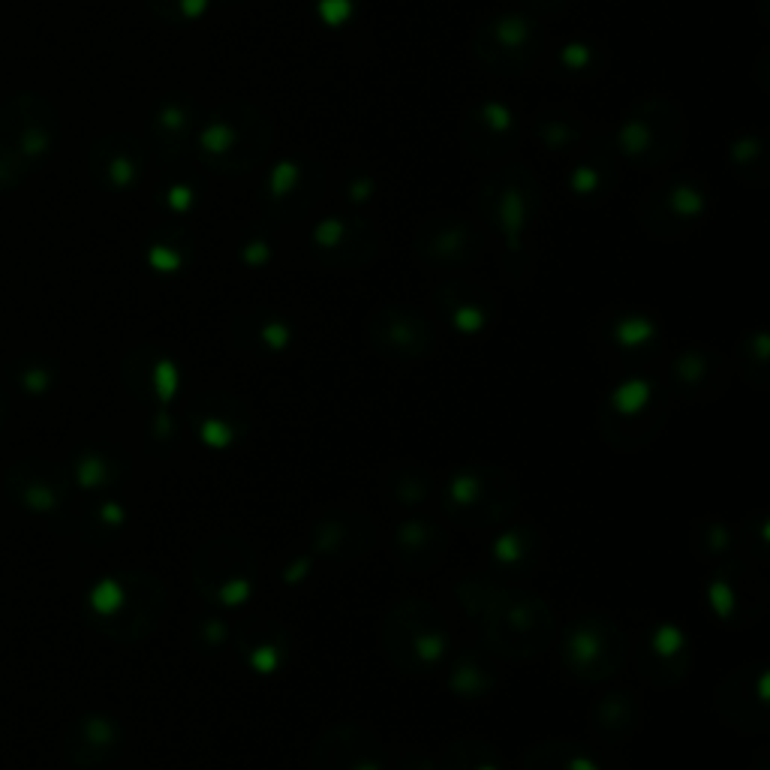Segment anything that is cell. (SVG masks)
<instances>
[{
  "label": "cell",
  "mask_w": 770,
  "mask_h": 770,
  "mask_svg": "<svg viewBox=\"0 0 770 770\" xmlns=\"http://www.w3.org/2000/svg\"><path fill=\"white\" fill-rule=\"evenodd\" d=\"M190 106L187 103H166L160 112H157V127L166 133V136H184L190 130Z\"/></svg>",
  "instance_id": "obj_42"
},
{
  "label": "cell",
  "mask_w": 770,
  "mask_h": 770,
  "mask_svg": "<svg viewBox=\"0 0 770 770\" xmlns=\"http://www.w3.org/2000/svg\"><path fill=\"white\" fill-rule=\"evenodd\" d=\"M313 770H385V749L364 725H334L316 740Z\"/></svg>",
  "instance_id": "obj_15"
},
{
  "label": "cell",
  "mask_w": 770,
  "mask_h": 770,
  "mask_svg": "<svg viewBox=\"0 0 770 770\" xmlns=\"http://www.w3.org/2000/svg\"><path fill=\"white\" fill-rule=\"evenodd\" d=\"M76 737L82 740V749L73 752V755H76V758L88 755V758H94V761H106V755H112V749L121 743V731H118L115 722L106 719V716H88V719H82Z\"/></svg>",
  "instance_id": "obj_31"
},
{
  "label": "cell",
  "mask_w": 770,
  "mask_h": 770,
  "mask_svg": "<svg viewBox=\"0 0 770 770\" xmlns=\"http://www.w3.org/2000/svg\"><path fill=\"white\" fill-rule=\"evenodd\" d=\"M767 698H770V674L761 662H749L731 671L719 683L716 707L728 725H734L737 731L755 734L770 725Z\"/></svg>",
  "instance_id": "obj_11"
},
{
  "label": "cell",
  "mask_w": 770,
  "mask_h": 770,
  "mask_svg": "<svg viewBox=\"0 0 770 770\" xmlns=\"http://www.w3.org/2000/svg\"><path fill=\"white\" fill-rule=\"evenodd\" d=\"M310 244L322 262L337 265H364L376 250V232L364 220L322 217L310 229Z\"/></svg>",
  "instance_id": "obj_18"
},
{
  "label": "cell",
  "mask_w": 770,
  "mask_h": 770,
  "mask_svg": "<svg viewBox=\"0 0 770 770\" xmlns=\"http://www.w3.org/2000/svg\"><path fill=\"white\" fill-rule=\"evenodd\" d=\"M401 770H437V767H434V761L425 758V755H413V758L407 755V761L401 764Z\"/></svg>",
  "instance_id": "obj_54"
},
{
  "label": "cell",
  "mask_w": 770,
  "mask_h": 770,
  "mask_svg": "<svg viewBox=\"0 0 770 770\" xmlns=\"http://www.w3.org/2000/svg\"><path fill=\"white\" fill-rule=\"evenodd\" d=\"M725 367L716 355H710L707 349H683L674 361H671V379H674V389L683 398L692 401H713L722 389H725V379H722Z\"/></svg>",
  "instance_id": "obj_20"
},
{
  "label": "cell",
  "mask_w": 770,
  "mask_h": 770,
  "mask_svg": "<svg viewBox=\"0 0 770 770\" xmlns=\"http://www.w3.org/2000/svg\"><path fill=\"white\" fill-rule=\"evenodd\" d=\"M701 551L707 554H725L731 548V530L722 524H704L701 527Z\"/></svg>",
  "instance_id": "obj_46"
},
{
  "label": "cell",
  "mask_w": 770,
  "mask_h": 770,
  "mask_svg": "<svg viewBox=\"0 0 770 770\" xmlns=\"http://www.w3.org/2000/svg\"><path fill=\"white\" fill-rule=\"evenodd\" d=\"M268 124L247 103L223 106L196 136L199 157L223 175H244L268 154Z\"/></svg>",
  "instance_id": "obj_3"
},
{
  "label": "cell",
  "mask_w": 770,
  "mask_h": 770,
  "mask_svg": "<svg viewBox=\"0 0 770 770\" xmlns=\"http://www.w3.org/2000/svg\"><path fill=\"white\" fill-rule=\"evenodd\" d=\"M241 262L247 265V268H262V265H268L271 262V244L265 241V238H250L244 247H241Z\"/></svg>",
  "instance_id": "obj_47"
},
{
  "label": "cell",
  "mask_w": 770,
  "mask_h": 770,
  "mask_svg": "<svg viewBox=\"0 0 770 770\" xmlns=\"http://www.w3.org/2000/svg\"><path fill=\"white\" fill-rule=\"evenodd\" d=\"M148 265L160 274H175V271L184 268V253L169 247V244H154L148 250Z\"/></svg>",
  "instance_id": "obj_45"
},
{
  "label": "cell",
  "mask_w": 770,
  "mask_h": 770,
  "mask_svg": "<svg viewBox=\"0 0 770 770\" xmlns=\"http://www.w3.org/2000/svg\"><path fill=\"white\" fill-rule=\"evenodd\" d=\"M593 61H596L593 46H587V43H581V40H572V43H566V46L560 49V64H563L569 73H584V70L593 67Z\"/></svg>",
  "instance_id": "obj_44"
},
{
  "label": "cell",
  "mask_w": 770,
  "mask_h": 770,
  "mask_svg": "<svg viewBox=\"0 0 770 770\" xmlns=\"http://www.w3.org/2000/svg\"><path fill=\"white\" fill-rule=\"evenodd\" d=\"M367 337L376 352L389 355V358H401V361L425 358L437 346L431 319L410 304L379 307L367 322Z\"/></svg>",
  "instance_id": "obj_10"
},
{
  "label": "cell",
  "mask_w": 770,
  "mask_h": 770,
  "mask_svg": "<svg viewBox=\"0 0 770 770\" xmlns=\"http://www.w3.org/2000/svg\"><path fill=\"white\" fill-rule=\"evenodd\" d=\"M764 602H767L764 581L740 563L719 566L707 581V605L722 623H734V626L752 623L761 617Z\"/></svg>",
  "instance_id": "obj_13"
},
{
  "label": "cell",
  "mask_w": 770,
  "mask_h": 770,
  "mask_svg": "<svg viewBox=\"0 0 770 770\" xmlns=\"http://www.w3.org/2000/svg\"><path fill=\"white\" fill-rule=\"evenodd\" d=\"M446 512L467 527H494L518 506V482L500 467H464L446 485Z\"/></svg>",
  "instance_id": "obj_8"
},
{
  "label": "cell",
  "mask_w": 770,
  "mask_h": 770,
  "mask_svg": "<svg viewBox=\"0 0 770 770\" xmlns=\"http://www.w3.org/2000/svg\"><path fill=\"white\" fill-rule=\"evenodd\" d=\"M416 250L425 262H437L446 268L470 265L482 256V238L467 220L452 214H437L419 226Z\"/></svg>",
  "instance_id": "obj_16"
},
{
  "label": "cell",
  "mask_w": 770,
  "mask_h": 770,
  "mask_svg": "<svg viewBox=\"0 0 770 770\" xmlns=\"http://www.w3.org/2000/svg\"><path fill=\"white\" fill-rule=\"evenodd\" d=\"M659 193L662 199H653L650 208L671 223H695L707 214V193L692 181H674Z\"/></svg>",
  "instance_id": "obj_26"
},
{
  "label": "cell",
  "mask_w": 770,
  "mask_h": 770,
  "mask_svg": "<svg viewBox=\"0 0 770 770\" xmlns=\"http://www.w3.org/2000/svg\"><path fill=\"white\" fill-rule=\"evenodd\" d=\"M313 10L325 28H343L355 16V0H313Z\"/></svg>",
  "instance_id": "obj_41"
},
{
  "label": "cell",
  "mask_w": 770,
  "mask_h": 770,
  "mask_svg": "<svg viewBox=\"0 0 770 770\" xmlns=\"http://www.w3.org/2000/svg\"><path fill=\"white\" fill-rule=\"evenodd\" d=\"M458 599L500 659H533L557 635L554 611L530 590L500 587L488 578H464Z\"/></svg>",
  "instance_id": "obj_1"
},
{
  "label": "cell",
  "mask_w": 770,
  "mask_h": 770,
  "mask_svg": "<svg viewBox=\"0 0 770 770\" xmlns=\"http://www.w3.org/2000/svg\"><path fill=\"white\" fill-rule=\"evenodd\" d=\"M569 190L581 199H590L602 190V172L593 163H578L569 172Z\"/></svg>",
  "instance_id": "obj_43"
},
{
  "label": "cell",
  "mask_w": 770,
  "mask_h": 770,
  "mask_svg": "<svg viewBox=\"0 0 770 770\" xmlns=\"http://www.w3.org/2000/svg\"><path fill=\"white\" fill-rule=\"evenodd\" d=\"M382 644L398 668L428 671L449 656V629L434 605L422 599H404L385 614Z\"/></svg>",
  "instance_id": "obj_4"
},
{
  "label": "cell",
  "mask_w": 770,
  "mask_h": 770,
  "mask_svg": "<svg viewBox=\"0 0 770 770\" xmlns=\"http://www.w3.org/2000/svg\"><path fill=\"white\" fill-rule=\"evenodd\" d=\"M470 127H479L488 139L512 142V136L518 133V115L512 106H506L500 100H482L470 115Z\"/></svg>",
  "instance_id": "obj_32"
},
{
  "label": "cell",
  "mask_w": 770,
  "mask_h": 770,
  "mask_svg": "<svg viewBox=\"0 0 770 770\" xmlns=\"http://www.w3.org/2000/svg\"><path fill=\"white\" fill-rule=\"evenodd\" d=\"M196 593L220 611H235L250 602L256 590V560L238 539L205 542L190 566Z\"/></svg>",
  "instance_id": "obj_6"
},
{
  "label": "cell",
  "mask_w": 770,
  "mask_h": 770,
  "mask_svg": "<svg viewBox=\"0 0 770 770\" xmlns=\"http://www.w3.org/2000/svg\"><path fill=\"white\" fill-rule=\"evenodd\" d=\"M346 193H349V202H352V205H364V202H370V199H373V193H376V181H373L370 175H358V178H352V181H349Z\"/></svg>",
  "instance_id": "obj_51"
},
{
  "label": "cell",
  "mask_w": 770,
  "mask_h": 770,
  "mask_svg": "<svg viewBox=\"0 0 770 770\" xmlns=\"http://www.w3.org/2000/svg\"><path fill=\"white\" fill-rule=\"evenodd\" d=\"M656 337H659V325L650 316H641V313H626L611 325V343L617 349H626V352H638L644 346H653Z\"/></svg>",
  "instance_id": "obj_33"
},
{
  "label": "cell",
  "mask_w": 770,
  "mask_h": 770,
  "mask_svg": "<svg viewBox=\"0 0 770 770\" xmlns=\"http://www.w3.org/2000/svg\"><path fill=\"white\" fill-rule=\"evenodd\" d=\"M539 545L542 539L533 527H512L503 536H497L491 557L503 569H533Z\"/></svg>",
  "instance_id": "obj_28"
},
{
  "label": "cell",
  "mask_w": 770,
  "mask_h": 770,
  "mask_svg": "<svg viewBox=\"0 0 770 770\" xmlns=\"http://www.w3.org/2000/svg\"><path fill=\"white\" fill-rule=\"evenodd\" d=\"M166 608L163 584L148 572H124L100 581L88 596V611L112 638L136 641L154 632Z\"/></svg>",
  "instance_id": "obj_2"
},
{
  "label": "cell",
  "mask_w": 770,
  "mask_h": 770,
  "mask_svg": "<svg viewBox=\"0 0 770 770\" xmlns=\"http://www.w3.org/2000/svg\"><path fill=\"white\" fill-rule=\"evenodd\" d=\"M238 650L244 653L247 665L256 674H274L286 665L289 656V635L283 629H277L274 623H250L241 635H238Z\"/></svg>",
  "instance_id": "obj_22"
},
{
  "label": "cell",
  "mask_w": 770,
  "mask_h": 770,
  "mask_svg": "<svg viewBox=\"0 0 770 770\" xmlns=\"http://www.w3.org/2000/svg\"><path fill=\"white\" fill-rule=\"evenodd\" d=\"M79 479H82V485H85V488H97V485L109 482V470H106L103 458H97V455L85 458V461H82V467H79Z\"/></svg>",
  "instance_id": "obj_48"
},
{
  "label": "cell",
  "mask_w": 770,
  "mask_h": 770,
  "mask_svg": "<svg viewBox=\"0 0 770 770\" xmlns=\"http://www.w3.org/2000/svg\"><path fill=\"white\" fill-rule=\"evenodd\" d=\"M449 325L461 334H482L491 325V304L482 295H470V286L449 283L437 295Z\"/></svg>",
  "instance_id": "obj_24"
},
{
  "label": "cell",
  "mask_w": 770,
  "mask_h": 770,
  "mask_svg": "<svg viewBox=\"0 0 770 770\" xmlns=\"http://www.w3.org/2000/svg\"><path fill=\"white\" fill-rule=\"evenodd\" d=\"M488 193V214L506 244L509 253H521L524 232L530 223V199H533V178L521 172V166H512L500 175H494L485 187Z\"/></svg>",
  "instance_id": "obj_14"
},
{
  "label": "cell",
  "mask_w": 770,
  "mask_h": 770,
  "mask_svg": "<svg viewBox=\"0 0 770 770\" xmlns=\"http://www.w3.org/2000/svg\"><path fill=\"white\" fill-rule=\"evenodd\" d=\"M449 686L455 695H464V698H479L485 692H491L497 686V674L494 668L476 656V653H461L452 665V674H449Z\"/></svg>",
  "instance_id": "obj_29"
},
{
  "label": "cell",
  "mask_w": 770,
  "mask_h": 770,
  "mask_svg": "<svg viewBox=\"0 0 770 770\" xmlns=\"http://www.w3.org/2000/svg\"><path fill=\"white\" fill-rule=\"evenodd\" d=\"M100 172L106 175V181H109L115 190H130V187L139 181L142 163H139V157H136L133 148H112V154L106 157V163L100 166Z\"/></svg>",
  "instance_id": "obj_35"
},
{
  "label": "cell",
  "mask_w": 770,
  "mask_h": 770,
  "mask_svg": "<svg viewBox=\"0 0 770 770\" xmlns=\"http://www.w3.org/2000/svg\"><path fill=\"white\" fill-rule=\"evenodd\" d=\"M536 22L524 13H503L482 28V61L494 70H521L536 52Z\"/></svg>",
  "instance_id": "obj_17"
},
{
  "label": "cell",
  "mask_w": 770,
  "mask_h": 770,
  "mask_svg": "<svg viewBox=\"0 0 770 770\" xmlns=\"http://www.w3.org/2000/svg\"><path fill=\"white\" fill-rule=\"evenodd\" d=\"M689 659L692 647L686 632L671 623V620H656L650 629L641 635L638 650H635V665L647 683L656 689H671L680 686L689 674Z\"/></svg>",
  "instance_id": "obj_12"
},
{
  "label": "cell",
  "mask_w": 770,
  "mask_h": 770,
  "mask_svg": "<svg viewBox=\"0 0 770 770\" xmlns=\"http://www.w3.org/2000/svg\"><path fill=\"white\" fill-rule=\"evenodd\" d=\"M626 635L608 614H581L560 638L563 668L581 683H608L626 665Z\"/></svg>",
  "instance_id": "obj_5"
},
{
  "label": "cell",
  "mask_w": 770,
  "mask_h": 770,
  "mask_svg": "<svg viewBox=\"0 0 770 770\" xmlns=\"http://www.w3.org/2000/svg\"><path fill=\"white\" fill-rule=\"evenodd\" d=\"M202 638L214 647V644H223L226 638H229V629H226V623L223 620H208L205 626H202Z\"/></svg>",
  "instance_id": "obj_52"
},
{
  "label": "cell",
  "mask_w": 770,
  "mask_h": 770,
  "mask_svg": "<svg viewBox=\"0 0 770 770\" xmlns=\"http://www.w3.org/2000/svg\"><path fill=\"white\" fill-rule=\"evenodd\" d=\"M301 187V166L295 160H280L265 178V193L271 202H286Z\"/></svg>",
  "instance_id": "obj_36"
},
{
  "label": "cell",
  "mask_w": 770,
  "mask_h": 770,
  "mask_svg": "<svg viewBox=\"0 0 770 770\" xmlns=\"http://www.w3.org/2000/svg\"><path fill=\"white\" fill-rule=\"evenodd\" d=\"M166 205H169L175 214H187V211L196 205L193 187H190V184H172V187L166 190Z\"/></svg>",
  "instance_id": "obj_49"
},
{
  "label": "cell",
  "mask_w": 770,
  "mask_h": 770,
  "mask_svg": "<svg viewBox=\"0 0 770 770\" xmlns=\"http://www.w3.org/2000/svg\"><path fill=\"white\" fill-rule=\"evenodd\" d=\"M593 725L599 731H605V737H614V740L632 737V731L638 725L635 698L629 692H608L593 710Z\"/></svg>",
  "instance_id": "obj_27"
},
{
  "label": "cell",
  "mask_w": 770,
  "mask_h": 770,
  "mask_svg": "<svg viewBox=\"0 0 770 770\" xmlns=\"http://www.w3.org/2000/svg\"><path fill=\"white\" fill-rule=\"evenodd\" d=\"M674 124H683V121L680 115L674 118V106L668 100H644L617 127L614 145L626 160L638 166L665 163L683 142V136H674Z\"/></svg>",
  "instance_id": "obj_9"
},
{
  "label": "cell",
  "mask_w": 770,
  "mask_h": 770,
  "mask_svg": "<svg viewBox=\"0 0 770 770\" xmlns=\"http://www.w3.org/2000/svg\"><path fill=\"white\" fill-rule=\"evenodd\" d=\"M127 376L136 382L142 379V385H136V392L142 398H154L160 404H169L178 389H181V373H178V364L160 352H151V349H142L136 358H130V367H127Z\"/></svg>",
  "instance_id": "obj_23"
},
{
  "label": "cell",
  "mask_w": 770,
  "mask_h": 770,
  "mask_svg": "<svg viewBox=\"0 0 770 770\" xmlns=\"http://www.w3.org/2000/svg\"><path fill=\"white\" fill-rule=\"evenodd\" d=\"M310 563H313L310 557H301V560H295V563H292V566L283 572V581H286V584H301V581L310 575Z\"/></svg>",
  "instance_id": "obj_53"
},
{
  "label": "cell",
  "mask_w": 770,
  "mask_h": 770,
  "mask_svg": "<svg viewBox=\"0 0 770 770\" xmlns=\"http://www.w3.org/2000/svg\"><path fill=\"white\" fill-rule=\"evenodd\" d=\"M211 4H214V0H175V19L199 22L211 10Z\"/></svg>",
  "instance_id": "obj_50"
},
{
  "label": "cell",
  "mask_w": 770,
  "mask_h": 770,
  "mask_svg": "<svg viewBox=\"0 0 770 770\" xmlns=\"http://www.w3.org/2000/svg\"><path fill=\"white\" fill-rule=\"evenodd\" d=\"M443 551H446V539L440 527L431 521L413 518L395 530V557L407 569H431L440 563Z\"/></svg>",
  "instance_id": "obj_21"
},
{
  "label": "cell",
  "mask_w": 770,
  "mask_h": 770,
  "mask_svg": "<svg viewBox=\"0 0 770 770\" xmlns=\"http://www.w3.org/2000/svg\"><path fill=\"white\" fill-rule=\"evenodd\" d=\"M524 770H602L599 761L572 740H545L524 758Z\"/></svg>",
  "instance_id": "obj_25"
},
{
  "label": "cell",
  "mask_w": 770,
  "mask_h": 770,
  "mask_svg": "<svg viewBox=\"0 0 770 770\" xmlns=\"http://www.w3.org/2000/svg\"><path fill=\"white\" fill-rule=\"evenodd\" d=\"M761 157H764V142H761V136L746 133V136H737V139L728 145V160H731L734 169H752V166L761 163Z\"/></svg>",
  "instance_id": "obj_40"
},
{
  "label": "cell",
  "mask_w": 770,
  "mask_h": 770,
  "mask_svg": "<svg viewBox=\"0 0 770 770\" xmlns=\"http://www.w3.org/2000/svg\"><path fill=\"white\" fill-rule=\"evenodd\" d=\"M536 130H539V142L548 151H566L578 139V127L572 124V118H560V115L542 118Z\"/></svg>",
  "instance_id": "obj_37"
},
{
  "label": "cell",
  "mask_w": 770,
  "mask_h": 770,
  "mask_svg": "<svg viewBox=\"0 0 770 770\" xmlns=\"http://www.w3.org/2000/svg\"><path fill=\"white\" fill-rule=\"evenodd\" d=\"M256 340H259L268 352H286L289 343H292V325H289L286 319L265 316V319L256 325Z\"/></svg>",
  "instance_id": "obj_39"
},
{
  "label": "cell",
  "mask_w": 770,
  "mask_h": 770,
  "mask_svg": "<svg viewBox=\"0 0 770 770\" xmlns=\"http://www.w3.org/2000/svg\"><path fill=\"white\" fill-rule=\"evenodd\" d=\"M310 545H313L316 557L346 563V560H355L358 554H364L373 545V524H370L367 515L334 512V515H325L313 524Z\"/></svg>",
  "instance_id": "obj_19"
},
{
  "label": "cell",
  "mask_w": 770,
  "mask_h": 770,
  "mask_svg": "<svg viewBox=\"0 0 770 770\" xmlns=\"http://www.w3.org/2000/svg\"><path fill=\"white\" fill-rule=\"evenodd\" d=\"M392 494H395V500L404 503V506H419V503L428 500L431 482H428V476H422L419 470H404V473L392 482Z\"/></svg>",
  "instance_id": "obj_38"
},
{
  "label": "cell",
  "mask_w": 770,
  "mask_h": 770,
  "mask_svg": "<svg viewBox=\"0 0 770 770\" xmlns=\"http://www.w3.org/2000/svg\"><path fill=\"white\" fill-rule=\"evenodd\" d=\"M196 431L208 449H229L241 437V419L220 416V413H202V416H196Z\"/></svg>",
  "instance_id": "obj_34"
},
{
  "label": "cell",
  "mask_w": 770,
  "mask_h": 770,
  "mask_svg": "<svg viewBox=\"0 0 770 770\" xmlns=\"http://www.w3.org/2000/svg\"><path fill=\"white\" fill-rule=\"evenodd\" d=\"M443 770H503L497 749L479 737H461L449 743L443 755Z\"/></svg>",
  "instance_id": "obj_30"
},
{
  "label": "cell",
  "mask_w": 770,
  "mask_h": 770,
  "mask_svg": "<svg viewBox=\"0 0 770 770\" xmlns=\"http://www.w3.org/2000/svg\"><path fill=\"white\" fill-rule=\"evenodd\" d=\"M668 416V398L647 376H629L605 401L602 410V434L611 446L638 449L650 443Z\"/></svg>",
  "instance_id": "obj_7"
}]
</instances>
